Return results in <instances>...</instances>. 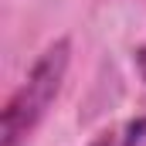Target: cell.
<instances>
[{"instance_id":"7a4b0ae2","label":"cell","mask_w":146,"mask_h":146,"mask_svg":"<svg viewBox=\"0 0 146 146\" xmlns=\"http://www.w3.org/2000/svg\"><path fill=\"white\" fill-rule=\"evenodd\" d=\"M122 146H146V115H143V119H136V122H129Z\"/></svg>"},{"instance_id":"6da1fadb","label":"cell","mask_w":146,"mask_h":146,"mask_svg":"<svg viewBox=\"0 0 146 146\" xmlns=\"http://www.w3.org/2000/svg\"><path fill=\"white\" fill-rule=\"evenodd\" d=\"M68 58H72V44L68 37H61L34 61L24 85L10 95V102L0 112V146H24L31 139V133L41 126V119L48 115L61 92V82L68 75Z\"/></svg>"},{"instance_id":"277c9868","label":"cell","mask_w":146,"mask_h":146,"mask_svg":"<svg viewBox=\"0 0 146 146\" xmlns=\"http://www.w3.org/2000/svg\"><path fill=\"white\" fill-rule=\"evenodd\" d=\"M92 146H112V139H109V136H102V139H95Z\"/></svg>"},{"instance_id":"3957f363","label":"cell","mask_w":146,"mask_h":146,"mask_svg":"<svg viewBox=\"0 0 146 146\" xmlns=\"http://www.w3.org/2000/svg\"><path fill=\"white\" fill-rule=\"evenodd\" d=\"M136 68H139V75H143V82H146V44L136 51Z\"/></svg>"}]
</instances>
